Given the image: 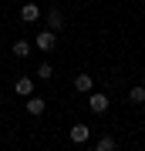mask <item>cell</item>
<instances>
[{
    "mask_svg": "<svg viewBox=\"0 0 145 151\" xmlns=\"http://www.w3.org/2000/svg\"><path fill=\"white\" fill-rule=\"evenodd\" d=\"M44 20H47V30L51 34H61V30H64V14H61V7H51Z\"/></svg>",
    "mask_w": 145,
    "mask_h": 151,
    "instance_id": "1",
    "label": "cell"
},
{
    "mask_svg": "<svg viewBox=\"0 0 145 151\" xmlns=\"http://www.w3.org/2000/svg\"><path fill=\"white\" fill-rule=\"evenodd\" d=\"M108 104H111V101H108L105 94H98V91H91V97H88V108H91L95 114H105V111H108Z\"/></svg>",
    "mask_w": 145,
    "mask_h": 151,
    "instance_id": "2",
    "label": "cell"
},
{
    "mask_svg": "<svg viewBox=\"0 0 145 151\" xmlns=\"http://www.w3.org/2000/svg\"><path fill=\"white\" fill-rule=\"evenodd\" d=\"M37 50H54V44H58V34H51V30H37Z\"/></svg>",
    "mask_w": 145,
    "mask_h": 151,
    "instance_id": "3",
    "label": "cell"
},
{
    "mask_svg": "<svg viewBox=\"0 0 145 151\" xmlns=\"http://www.w3.org/2000/svg\"><path fill=\"white\" fill-rule=\"evenodd\" d=\"M20 20H24V24H37V20H41V7H37V4H24V7H20Z\"/></svg>",
    "mask_w": 145,
    "mask_h": 151,
    "instance_id": "4",
    "label": "cell"
},
{
    "mask_svg": "<svg viewBox=\"0 0 145 151\" xmlns=\"http://www.w3.org/2000/svg\"><path fill=\"white\" fill-rule=\"evenodd\" d=\"M74 91H78V94H91V91H95V77H91V74H78V77H74Z\"/></svg>",
    "mask_w": 145,
    "mask_h": 151,
    "instance_id": "5",
    "label": "cell"
},
{
    "mask_svg": "<svg viewBox=\"0 0 145 151\" xmlns=\"http://www.w3.org/2000/svg\"><path fill=\"white\" fill-rule=\"evenodd\" d=\"M24 108H27V114H34V118H41V114H44V108H47V101H44V97H27V104H24Z\"/></svg>",
    "mask_w": 145,
    "mask_h": 151,
    "instance_id": "6",
    "label": "cell"
},
{
    "mask_svg": "<svg viewBox=\"0 0 145 151\" xmlns=\"http://www.w3.org/2000/svg\"><path fill=\"white\" fill-rule=\"evenodd\" d=\"M14 91L20 94V97H31L34 94V77H17V81H14Z\"/></svg>",
    "mask_w": 145,
    "mask_h": 151,
    "instance_id": "7",
    "label": "cell"
},
{
    "mask_svg": "<svg viewBox=\"0 0 145 151\" xmlns=\"http://www.w3.org/2000/svg\"><path fill=\"white\" fill-rule=\"evenodd\" d=\"M88 138H91V128H88V124H74V128H71V141H74V145H85Z\"/></svg>",
    "mask_w": 145,
    "mask_h": 151,
    "instance_id": "8",
    "label": "cell"
},
{
    "mask_svg": "<svg viewBox=\"0 0 145 151\" xmlns=\"http://www.w3.org/2000/svg\"><path fill=\"white\" fill-rule=\"evenodd\" d=\"M10 50H14V57H20V60H24V57H31V50H34V47H31V40H14V47H10Z\"/></svg>",
    "mask_w": 145,
    "mask_h": 151,
    "instance_id": "9",
    "label": "cell"
},
{
    "mask_svg": "<svg viewBox=\"0 0 145 151\" xmlns=\"http://www.w3.org/2000/svg\"><path fill=\"white\" fill-rule=\"evenodd\" d=\"M95 151H118V141H115L111 134H101L98 145H95Z\"/></svg>",
    "mask_w": 145,
    "mask_h": 151,
    "instance_id": "10",
    "label": "cell"
},
{
    "mask_svg": "<svg viewBox=\"0 0 145 151\" xmlns=\"http://www.w3.org/2000/svg\"><path fill=\"white\" fill-rule=\"evenodd\" d=\"M128 101H132V104H145V87H142V84H135L132 91H128Z\"/></svg>",
    "mask_w": 145,
    "mask_h": 151,
    "instance_id": "11",
    "label": "cell"
},
{
    "mask_svg": "<svg viewBox=\"0 0 145 151\" xmlns=\"http://www.w3.org/2000/svg\"><path fill=\"white\" fill-rule=\"evenodd\" d=\"M51 77H54V67L47 64V60H44V64L37 67V81H51Z\"/></svg>",
    "mask_w": 145,
    "mask_h": 151,
    "instance_id": "12",
    "label": "cell"
}]
</instances>
